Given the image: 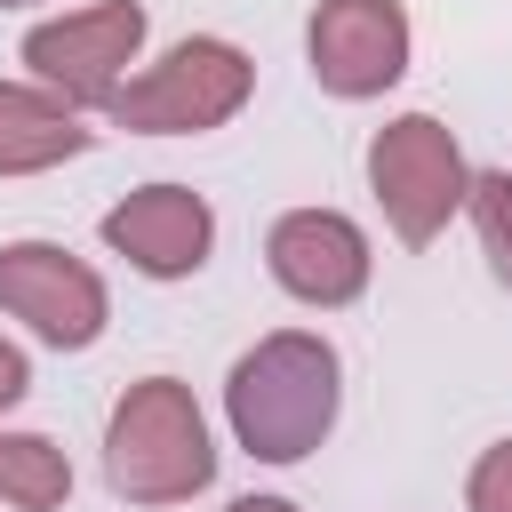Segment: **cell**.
Wrapping results in <instances>:
<instances>
[{
  "label": "cell",
  "instance_id": "obj_1",
  "mask_svg": "<svg viewBox=\"0 0 512 512\" xmlns=\"http://www.w3.org/2000/svg\"><path fill=\"white\" fill-rule=\"evenodd\" d=\"M344 408V360L320 328L256 336L224 376V424L256 464H304Z\"/></svg>",
  "mask_w": 512,
  "mask_h": 512
},
{
  "label": "cell",
  "instance_id": "obj_2",
  "mask_svg": "<svg viewBox=\"0 0 512 512\" xmlns=\"http://www.w3.org/2000/svg\"><path fill=\"white\" fill-rule=\"evenodd\" d=\"M104 480L128 504H192L216 480V440L184 376H136L104 416Z\"/></svg>",
  "mask_w": 512,
  "mask_h": 512
},
{
  "label": "cell",
  "instance_id": "obj_3",
  "mask_svg": "<svg viewBox=\"0 0 512 512\" xmlns=\"http://www.w3.org/2000/svg\"><path fill=\"white\" fill-rule=\"evenodd\" d=\"M248 96H256L248 48H240V40H216V32H192V40H176L160 64L128 72V80L112 88L104 120L128 128V136H208V128H224Z\"/></svg>",
  "mask_w": 512,
  "mask_h": 512
},
{
  "label": "cell",
  "instance_id": "obj_4",
  "mask_svg": "<svg viewBox=\"0 0 512 512\" xmlns=\"http://www.w3.org/2000/svg\"><path fill=\"white\" fill-rule=\"evenodd\" d=\"M464 184H472V168H464V144L448 120L400 112L368 136V192L400 248H432L448 232V216L464 208Z\"/></svg>",
  "mask_w": 512,
  "mask_h": 512
},
{
  "label": "cell",
  "instance_id": "obj_5",
  "mask_svg": "<svg viewBox=\"0 0 512 512\" xmlns=\"http://www.w3.org/2000/svg\"><path fill=\"white\" fill-rule=\"evenodd\" d=\"M136 48H144V8L136 0H88V8H64V16L24 32V80L56 88L80 112H104L112 88L128 80Z\"/></svg>",
  "mask_w": 512,
  "mask_h": 512
},
{
  "label": "cell",
  "instance_id": "obj_6",
  "mask_svg": "<svg viewBox=\"0 0 512 512\" xmlns=\"http://www.w3.org/2000/svg\"><path fill=\"white\" fill-rule=\"evenodd\" d=\"M0 312L24 320L48 352H88L112 320L104 272L80 264L64 240H8L0 248Z\"/></svg>",
  "mask_w": 512,
  "mask_h": 512
},
{
  "label": "cell",
  "instance_id": "obj_7",
  "mask_svg": "<svg viewBox=\"0 0 512 512\" xmlns=\"http://www.w3.org/2000/svg\"><path fill=\"white\" fill-rule=\"evenodd\" d=\"M408 8L400 0H320L304 24V64L336 104H368L384 88H400L408 72Z\"/></svg>",
  "mask_w": 512,
  "mask_h": 512
},
{
  "label": "cell",
  "instance_id": "obj_8",
  "mask_svg": "<svg viewBox=\"0 0 512 512\" xmlns=\"http://www.w3.org/2000/svg\"><path fill=\"white\" fill-rule=\"evenodd\" d=\"M264 264H272V280H280L296 304H312V312L360 304V296H368V272H376L368 232H360L344 208H288V216H272Z\"/></svg>",
  "mask_w": 512,
  "mask_h": 512
},
{
  "label": "cell",
  "instance_id": "obj_9",
  "mask_svg": "<svg viewBox=\"0 0 512 512\" xmlns=\"http://www.w3.org/2000/svg\"><path fill=\"white\" fill-rule=\"evenodd\" d=\"M104 248L128 256V272L144 280H192L216 248V208L192 184H136L128 200L104 208Z\"/></svg>",
  "mask_w": 512,
  "mask_h": 512
},
{
  "label": "cell",
  "instance_id": "obj_10",
  "mask_svg": "<svg viewBox=\"0 0 512 512\" xmlns=\"http://www.w3.org/2000/svg\"><path fill=\"white\" fill-rule=\"evenodd\" d=\"M88 144L96 128L80 120V104H64L40 80H0V176H48Z\"/></svg>",
  "mask_w": 512,
  "mask_h": 512
},
{
  "label": "cell",
  "instance_id": "obj_11",
  "mask_svg": "<svg viewBox=\"0 0 512 512\" xmlns=\"http://www.w3.org/2000/svg\"><path fill=\"white\" fill-rule=\"evenodd\" d=\"M72 496V456L48 432H8L0 424V504L16 512H64Z\"/></svg>",
  "mask_w": 512,
  "mask_h": 512
},
{
  "label": "cell",
  "instance_id": "obj_12",
  "mask_svg": "<svg viewBox=\"0 0 512 512\" xmlns=\"http://www.w3.org/2000/svg\"><path fill=\"white\" fill-rule=\"evenodd\" d=\"M464 216H472V232H480V256H488L496 288H512V168H472Z\"/></svg>",
  "mask_w": 512,
  "mask_h": 512
},
{
  "label": "cell",
  "instance_id": "obj_13",
  "mask_svg": "<svg viewBox=\"0 0 512 512\" xmlns=\"http://www.w3.org/2000/svg\"><path fill=\"white\" fill-rule=\"evenodd\" d=\"M464 512H512V440H488L464 472Z\"/></svg>",
  "mask_w": 512,
  "mask_h": 512
},
{
  "label": "cell",
  "instance_id": "obj_14",
  "mask_svg": "<svg viewBox=\"0 0 512 512\" xmlns=\"http://www.w3.org/2000/svg\"><path fill=\"white\" fill-rule=\"evenodd\" d=\"M24 392H32V360H24V352H16L8 336H0V416H8V408H16Z\"/></svg>",
  "mask_w": 512,
  "mask_h": 512
},
{
  "label": "cell",
  "instance_id": "obj_15",
  "mask_svg": "<svg viewBox=\"0 0 512 512\" xmlns=\"http://www.w3.org/2000/svg\"><path fill=\"white\" fill-rule=\"evenodd\" d=\"M224 512H304V504H288V496H232Z\"/></svg>",
  "mask_w": 512,
  "mask_h": 512
},
{
  "label": "cell",
  "instance_id": "obj_16",
  "mask_svg": "<svg viewBox=\"0 0 512 512\" xmlns=\"http://www.w3.org/2000/svg\"><path fill=\"white\" fill-rule=\"evenodd\" d=\"M0 8H32V0H0Z\"/></svg>",
  "mask_w": 512,
  "mask_h": 512
}]
</instances>
